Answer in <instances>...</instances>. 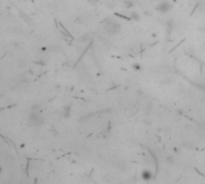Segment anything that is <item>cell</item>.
<instances>
[{
    "label": "cell",
    "instance_id": "1",
    "mask_svg": "<svg viewBox=\"0 0 205 184\" xmlns=\"http://www.w3.org/2000/svg\"><path fill=\"white\" fill-rule=\"evenodd\" d=\"M28 123L32 126H41L45 123V118L41 114L40 111H30V113L28 116Z\"/></svg>",
    "mask_w": 205,
    "mask_h": 184
},
{
    "label": "cell",
    "instance_id": "3",
    "mask_svg": "<svg viewBox=\"0 0 205 184\" xmlns=\"http://www.w3.org/2000/svg\"><path fill=\"white\" fill-rule=\"evenodd\" d=\"M141 177H142V179H145V180H150V179H152L153 175H152V172H151L150 170H145V171H142Z\"/></svg>",
    "mask_w": 205,
    "mask_h": 184
},
{
    "label": "cell",
    "instance_id": "2",
    "mask_svg": "<svg viewBox=\"0 0 205 184\" xmlns=\"http://www.w3.org/2000/svg\"><path fill=\"white\" fill-rule=\"evenodd\" d=\"M171 7H173V5L169 1H162L157 6V10H158V11H161L162 13H165V12H168L169 10H171Z\"/></svg>",
    "mask_w": 205,
    "mask_h": 184
}]
</instances>
